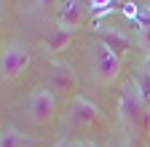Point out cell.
<instances>
[{"label": "cell", "instance_id": "obj_1", "mask_svg": "<svg viewBox=\"0 0 150 147\" xmlns=\"http://www.w3.org/2000/svg\"><path fill=\"white\" fill-rule=\"evenodd\" d=\"M147 104L142 102V96H139V91H137V86H134V80H131L129 86H123V91H121V104H118V115H121V123H123V131L134 139V134L137 136H142V134H147Z\"/></svg>", "mask_w": 150, "mask_h": 147}, {"label": "cell", "instance_id": "obj_2", "mask_svg": "<svg viewBox=\"0 0 150 147\" xmlns=\"http://www.w3.org/2000/svg\"><path fill=\"white\" fill-rule=\"evenodd\" d=\"M102 115H99V107L78 96V99H72L70 110H67V126L70 128H86V126H94V123H99Z\"/></svg>", "mask_w": 150, "mask_h": 147}, {"label": "cell", "instance_id": "obj_3", "mask_svg": "<svg viewBox=\"0 0 150 147\" xmlns=\"http://www.w3.org/2000/svg\"><path fill=\"white\" fill-rule=\"evenodd\" d=\"M94 70H97L99 80H112L121 72V56H115L107 46L97 43V51H94Z\"/></svg>", "mask_w": 150, "mask_h": 147}, {"label": "cell", "instance_id": "obj_4", "mask_svg": "<svg viewBox=\"0 0 150 147\" xmlns=\"http://www.w3.org/2000/svg\"><path fill=\"white\" fill-rule=\"evenodd\" d=\"M54 110H56V99L48 88H35V94L30 99V113L38 123H48L54 118Z\"/></svg>", "mask_w": 150, "mask_h": 147}, {"label": "cell", "instance_id": "obj_5", "mask_svg": "<svg viewBox=\"0 0 150 147\" xmlns=\"http://www.w3.org/2000/svg\"><path fill=\"white\" fill-rule=\"evenodd\" d=\"M27 64H30L27 48H22V46H8V48L3 51V62H0V67H3V78H6V80L16 78Z\"/></svg>", "mask_w": 150, "mask_h": 147}, {"label": "cell", "instance_id": "obj_6", "mask_svg": "<svg viewBox=\"0 0 150 147\" xmlns=\"http://www.w3.org/2000/svg\"><path fill=\"white\" fill-rule=\"evenodd\" d=\"M51 75H48V86L56 88V91H75L78 86V78H75V70L70 64H51Z\"/></svg>", "mask_w": 150, "mask_h": 147}, {"label": "cell", "instance_id": "obj_7", "mask_svg": "<svg viewBox=\"0 0 150 147\" xmlns=\"http://www.w3.org/2000/svg\"><path fill=\"white\" fill-rule=\"evenodd\" d=\"M99 43L107 46L115 56H123V53L129 51V46H131L129 38H126V35H121L118 30H99Z\"/></svg>", "mask_w": 150, "mask_h": 147}, {"label": "cell", "instance_id": "obj_8", "mask_svg": "<svg viewBox=\"0 0 150 147\" xmlns=\"http://www.w3.org/2000/svg\"><path fill=\"white\" fill-rule=\"evenodd\" d=\"M83 22V11H81V0H64V6L59 11V27L75 30Z\"/></svg>", "mask_w": 150, "mask_h": 147}, {"label": "cell", "instance_id": "obj_9", "mask_svg": "<svg viewBox=\"0 0 150 147\" xmlns=\"http://www.w3.org/2000/svg\"><path fill=\"white\" fill-rule=\"evenodd\" d=\"M70 40H72V30H67V27H56L48 38H46V48L51 51V53H59V51H64L67 46H70Z\"/></svg>", "mask_w": 150, "mask_h": 147}, {"label": "cell", "instance_id": "obj_10", "mask_svg": "<svg viewBox=\"0 0 150 147\" xmlns=\"http://www.w3.org/2000/svg\"><path fill=\"white\" fill-rule=\"evenodd\" d=\"M0 147H27V139H24V134H19L16 128H3Z\"/></svg>", "mask_w": 150, "mask_h": 147}, {"label": "cell", "instance_id": "obj_11", "mask_svg": "<svg viewBox=\"0 0 150 147\" xmlns=\"http://www.w3.org/2000/svg\"><path fill=\"white\" fill-rule=\"evenodd\" d=\"M134 86H137V91H139L142 102L150 107V70H142V72H139V75L134 78Z\"/></svg>", "mask_w": 150, "mask_h": 147}, {"label": "cell", "instance_id": "obj_12", "mask_svg": "<svg viewBox=\"0 0 150 147\" xmlns=\"http://www.w3.org/2000/svg\"><path fill=\"white\" fill-rule=\"evenodd\" d=\"M139 43L147 48V53H150V24L147 27H139Z\"/></svg>", "mask_w": 150, "mask_h": 147}, {"label": "cell", "instance_id": "obj_13", "mask_svg": "<svg viewBox=\"0 0 150 147\" xmlns=\"http://www.w3.org/2000/svg\"><path fill=\"white\" fill-rule=\"evenodd\" d=\"M102 6H115V0H91V11H97V8H102Z\"/></svg>", "mask_w": 150, "mask_h": 147}, {"label": "cell", "instance_id": "obj_14", "mask_svg": "<svg viewBox=\"0 0 150 147\" xmlns=\"http://www.w3.org/2000/svg\"><path fill=\"white\" fill-rule=\"evenodd\" d=\"M40 6H43V8H48V6H54V0H40Z\"/></svg>", "mask_w": 150, "mask_h": 147}, {"label": "cell", "instance_id": "obj_15", "mask_svg": "<svg viewBox=\"0 0 150 147\" xmlns=\"http://www.w3.org/2000/svg\"><path fill=\"white\" fill-rule=\"evenodd\" d=\"M145 70H150V53H147V59H145Z\"/></svg>", "mask_w": 150, "mask_h": 147}, {"label": "cell", "instance_id": "obj_16", "mask_svg": "<svg viewBox=\"0 0 150 147\" xmlns=\"http://www.w3.org/2000/svg\"><path fill=\"white\" fill-rule=\"evenodd\" d=\"M59 147H86V144H59Z\"/></svg>", "mask_w": 150, "mask_h": 147}]
</instances>
